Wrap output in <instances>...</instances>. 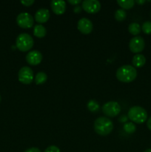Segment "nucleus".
Returning <instances> with one entry per match:
<instances>
[{
	"label": "nucleus",
	"instance_id": "obj_3",
	"mask_svg": "<svg viewBox=\"0 0 151 152\" xmlns=\"http://www.w3.org/2000/svg\"><path fill=\"white\" fill-rule=\"evenodd\" d=\"M127 117L132 122L138 124L144 123L147 119V113L146 110L141 106H133L129 109Z\"/></svg>",
	"mask_w": 151,
	"mask_h": 152
},
{
	"label": "nucleus",
	"instance_id": "obj_7",
	"mask_svg": "<svg viewBox=\"0 0 151 152\" xmlns=\"http://www.w3.org/2000/svg\"><path fill=\"white\" fill-rule=\"evenodd\" d=\"M18 79L20 83L25 85H29L33 80V72L29 67H22L18 74Z\"/></svg>",
	"mask_w": 151,
	"mask_h": 152
},
{
	"label": "nucleus",
	"instance_id": "obj_20",
	"mask_svg": "<svg viewBox=\"0 0 151 152\" xmlns=\"http://www.w3.org/2000/svg\"><path fill=\"white\" fill-rule=\"evenodd\" d=\"M127 17V13L123 9H118L115 12V19L118 22L124 21Z\"/></svg>",
	"mask_w": 151,
	"mask_h": 152
},
{
	"label": "nucleus",
	"instance_id": "obj_24",
	"mask_svg": "<svg viewBox=\"0 0 151 152\" xmlns=\"http://www.w3.org/2000/svg\"><path fill=\"white\" fill-rule=\"evenodd\" d=\"M21 3H22L23 5L26 6V7H30V6L32 5L34 3L33 0H22L21 1Z\"/></svg>",
	"mask_w": 151,
	"mask_h": 152
},
{
	"label": "nucleus",
	"instance_id": "obj_6",
	"mask_svg": "<svg viewBox=\"0 0 151 152\" xmlns=\"http://www.w3.org/2000/svg\"><path fill=\"white\" fill-rule=\"evenodd\" d=\"M16 22L20 28L27 29V28H30L33 26L34 19L30 13L23 12V13H19L17 16Z\"/></svg>",
	"mask_w": 151,
	"mask_h": 152
},
{
	"label": "nucleus",
	"instance_id": "obj_29",
	"mask_svg": "<svg viewBox=\"0 0 151 152\" xmlns=\"http://www.w3.org/2000/svg\"><path fill=\"white\" fill-rule=\"evenodd\" d=\"M136 3H138V4H144V3H145V1L144 0H137V1H136Z\"/></svg>",
	"mask_w": 151,
	"mask_h": 152
},
{
	"label": "nucleus",
	"instance_id": "obj_18",
	"mask_svg": "<svg viewBox=\"0 0 151 152\" xmlns=\"http://www.w3.org/2000/svg\"><path fill=\"white\" fill-rule=\"evenodd\" d=\"M87 107L89 111L93 113H97L100 108L99 104L94 99H91V100L89 101L87 104Z\"/></svg>",
	"mask_w": 151,
	"mask_h": 152
},
{
	"label": "nucleus",
	"instance_id": "obj_32",
	"mask_svg": "<svg viewBox=\"0 0 151 152\" xmlns=\"http://www.w3.org/2000/svg\"><path fill=\"white\" fill-rule=\"evenodd\" d=\"M150 16H151V13H150Z\"/></svg>",
	"mask_w": 151,
	"mask_h": 152
},
{
	"label": "nucleus",
	"instance_id": "obj_1",
	"mask_svg": "<svg viewBox=\"0 0 151 152\" xmlns=\"http://www.w3.org/2000/svg\"><path fill=\"white\" fill-rule=\"evenodd\" d=\"M117 80L122 83H131L137 77V71L132 65H125L120 67L115 73Z\"/></svg>",
	"mask_w": 151,
	"mask_h": 152
},
{
	"label": "nucleus",
	"instance_id": "obj_19",
	"mask_svg": "<svg viewBox=\"0 0 151 152\" xmlns=\"http://www.w3.org/2000/svg\"><path fill=\"white\" fill-rule=\"evenodd\" d=\"M47 80V76L44 72L37 73L35 77V83L36 85L44 84Z\"/></svg>",
	"mask_w": 151,
	"mask_h": 152
},
{
	"label": "nucleus",
	"instance_id": "obj_17",
	"mask_svg": "<svg viewBox=\"0 0 151 152\" xmlns=\"http://www.w3.org/2000/svg\"><path fill=\"white\" fill-rule=\"evenodd\" d=\"M117 3L123 9H130L134 6L135 1L133 0H118Z\"/></svg>",
	"mask_w": 151,
	"mask_h": 152
},
{
	"label": "nucleus",
	"instance_id": "obj_27",
	"mask_svg": "<svg viewBox=\"0 0 151 152\" xmlns=\"http://www.w3.org/2000/svg\"><path fill=\"white\" fill-rule=\"evenodd\" d=\"M147 126L148 129L151 131V117L147 120Z\"/></svg>",
	"mask_w": 151,
	"mask_h": 152
},
{
	"label": "nucleus",
	"instance_id": "obj_11",
	"mask_svg": "<svg viewBox=\"0 0 151 152\" xmlns=\"http://www.w3.org/2000/svg\"><path fill=\"white\" fill-rule=\"evenodd\" d=\"M42 60V54L38 50H32L26 55V61L30 65H38Z\"/></svg>",
	"mask_w": 151,
	"mask_h": 152
},
{
	"label": "nucleus",
	"instance_id": "obj_31",
	"mask_svg": "<svg viewBox=\"0 0 151 152\" xmlns=\"http://www.w3.org/2000/svg\"><path fill=\"white\" fill-rule=\"evenodd\" d=\"M1 96H0V102H1Z\"/></svg>",
	"mask_w": 151,
	"mask_h": 152
},
{
	"label": "nucleus",
	"instance_id": "obj_25",
	"mask_svg": "<svg viewBox=\"0 0 151 152\" xmlns=\"http://www.w3.org/2000/svg\"><path fill=\"white\" fill-rule=\"evenodd\" d=\"M68 2L73 5H78L81 2V0H68Z\"/></svg>",
	"mask_w": 151,
	"mask_h": 152
},
{
	"label": "nucleus",
	"instance_id": "obj_8",
	"mask_svg": "<svg viewBox=\"0 0 151 152\" xmlns=\"http://www.w3.org/2000/svg\"><path fill=\"white\" fill-rule=\"evenodd\" d=\"M145 46V42L144 39L142 37H135L130 41L129 43V48L133 53H139L144 50Z\"/></svg>",
	"mask_w": 151,
	"mask_h": 152
},
{
	"label": "nucleus",
	"instance_id": "obj_21",
	"mask_svg": "<svg viewBox=\"0 0 151 152\" xmlns=\"http://www.w3.org/2000/svg\"><path fill=\"white\" fill-rule=\"evenodd\" d=\"M123 129L127 134H133L136 130V126L133 123H127L123 126Z\"/></svg>",
	"mask_w": 151,
	"mask_h": 152
},
{
	"label": "nucleus",
	"instance_id": "obj_10",
	"mask_svg": "<svg viewBox=\"0 0 151 152\" xmlns=\"http://www.w3.org/2000/svg\"><path fill=\"white\" fill-rule=\"evenodd\" d=\"M78 30L83 34H89L93 31V23L87 18H81L77 25Z\"/></svg>",
	"mask_w": 151,
	"mask_h": 152
},
{
	"label": "nucleus",
	"instance_id": "obj_16",
	"mask_svg": "<svg viewBox=\"0 0 151 152\" xmlns=\"http://www.w3.org/2000/svg\"><path fill=\"white\" fill-rule=\"evenodd\" d=\"M128 31L132 35L137 36L141 33L142 28H141L139 24L136 23V22H133V23L130 24V25L128 26Z\"/></svg>",
	"mask_w": 151,
	"mask_h": 152
},
{
	"label": "nucleus",
	"instance_id": "obj_15",
	"mask_svg": "<svg viewBox=\"0 0 151 152\" xmlns=\"http://www.w3.org/2000/svg\"><path fill=\"white\" fill-rule=\"evenodd\" d=\"M46 34H47V30L42 25L38 24L34 26L33 34L37 38H43L45 37Z\"/></svg>",
	"mask_w": 151,
	"mask_h": 152
},
{
	"label": "nucleus",
	"instance_id": "obj_13",
	"mask_svg": "<svg viewBox=\"0 0 151 152\" xmlns=\"http://www.w3.org/2000/svg\"><path fill=\"white\" fill-rule=\"evenodd\" d=\"M50 12L46 8H41L36 11L35 14V20L40 25L45 23L50 18Z\"/></svg>",
	"mask_w": 151,
	"mask_h": 152
},
{
	"label": "nucleus",
	"instance_id": "obj_12",
	"mask_svg": "<svg viewBox=\"0 0 151 152\" xmlns=\"http://www.w3.org/2000/svg\"><path fill=\"white\" fill-rule=\"evenodd\" d=\"M52 11L56 15H62L66 10V3L62 0H53L50 3Z\"/></svg>",
	"mask_w": 151,
	"mask_h": 152
},
{
	"label": "nucleus",
	"instance_id": "obj_4",
	"mask_svg": "<svg viewBox=\"0 0 151 152\" xmlns=\"http://www.w3.org/2000/svg\"><path fill=\"white\" fill-rule=\"evenodd\" d=\"M33 44L34 42L32 37L25 33L19 34L16 40V48L22 52H26L30 50L33 46Z\"/></svg>",
	"mask_w": 151,
	"mask_h": 152
},
{
	"label": "nucleus",
	"instance_id": "obj_30",
	"mask_svg": "<svg viewBox=\"0 0 151 152\" xmlns=\"http://www.w3.org/2000/svg\"><path fill=\"white\" fill-rule=\"evenodd\" d=\"M144 152H151V148H149V149L145 150V151H144Z\"/></svg>",
	"mask_w": 151,
	"mask_h": 152
},
{
	"label": "nucleus",
	"instance_id": "obj_28",
	"mask_svg": "<svg viewBox=\"0 0 151 152\" xmlns=\"http://www.w3.org/2000/svg\"><path fill=\"white\" fill-rule=\"evenodd\" d=\"M120 122H126L127 120V117L125 116H122V117H120Z\"/></svg>",
	"mask_w": 151,
	"mask_h": 152
},
{
	"label": "nucleus",
	"instance_id": "obj_26",
	"mask_svg": "<svg viewBox=\"0 0 151 152\" xmlns=\"http://www.w3.org/2000/svg\"><path fill=\"white\" fill-rule=\"evenodd\" d=\"M25 152H41V151L38 148H30Z\"/></svg>",
	"mask_w": 151,
	"mask_h": 152
},
{
	"label": "nucleus",
	"instance_id": "obj_14",
	"mask_svg": "<svg viewBox=\"0 0 151 152\" xmlns=\"http://www.w3.org/2000/svg\"><path fill=\"white\" fill-rule=\"evenodd\" d=\"M133 65H134V68H142L144 65H145V62H146V58L144 55L140 54V53H138L136 54L133 58Z\"/></svg>",
	"mask_w": 151,
	"mask_h": 152
},
{
	"label": "nucleus",
	"instance_id": "obj_22",
	"mask_svg": "<svg viewBox=\"0 0 151 152\" xmlns=\"http://www.w3.org/2000/svg\"><path fill=\"white\" fill-rule=\"evenodd\" d=\"M142 31L146 34H151V22H145L142 24Z\"/></svg>",
	"mask_w": 151,
	"mask_h": 152
},
{
	"label": "nucleus",
	"instance_id": "obj_5",
	"mask_svg": "<svg viewBox=\"0 0 151 152\" xmlns=\"http://www.w3.org/2000/svg\"><path fill=\"white\" fill-rule=\"evenodd\" d=\"M102 112L109 117H115L121 112V106L115 101H110L104 104L102 106Z\"/></svg>",
	"mask_w": 151,
	"mask_h": 152
},
{
	"label": "nucleus",
	"instance_id": "obj_9",
	"mask_svg": "<svg viewBox=\"0 0 151 152\" xmlns=\"http://www.w3.org/2000/svg\"><path fill=\"white\" fill-rule=\"evenodd\" d=\"M82 8L88 13H96L100 10L101 4L97 0H84L82 1Z\"/></svg>",
	"mask_w": 151,
	"mask_h": 152
},
{
	"label": "nucleus",
	"instance_id": "obj_23",
	"mask_svg": "<svg viewBox=\"0 0 151 152\" xmlns=\"http://www.w3.org/2000/svg\"><path fill=\"white\" fill-rule=\"evenodd\" d=\"M44 152H60V149L56 145H50L46 148Z\"/></svg>",
	"mask_w": 151,
	"mask_h": 152
},
{
	"label": "nucleus",
	"instance_id": "obj_2",
	"mask_svg": "<svg viewBox=\"0 0 151 152\" xmlns=\"http://www.w3.org/2000/svg\"><path fill=\"white\" fill-rule=\"evenodd\" d=\"M94 130L100 136H107L112 132L113 123L110 119L105 117H101L94 122Z\"/></svg>",
	"mask_w": 151,
	"mask_h": 152
}]
</instances>
